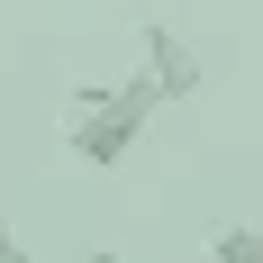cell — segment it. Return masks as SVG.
Returning a JSON list of instances; mask_svg holds the SVG:
<instances>
[{
    "instance_id": "6da1fadb",
    "label": "cell",
    "mask_w": 263,
    "mask_h": 263,
    "mask_svg": "<svg viewBox=\"0 0 263 263\" xmlns=\"http://www.w3.org/2000/svg\"><path fill=\"white\" fill-rule=\"evenodd\" d=\"M163 100L155 73H127V82H82L73 91V127H64V145H73V163H91V173H118V163L136 155V136H145V118Z\"/></svg>"
},
{
    "instance_id": "7a4b0ae2",
    "label": "cell",
    "mask_w": 263,
    "mask_h": 263,
    "mask_svg": "<svg viewBox=\"0 0 263 263\" xmlns=\"http://www.w3.org/2000/svg\"><path fill=\"white\" fill-rule=\"evenodd\" d=\"M145 73L163 82V100H191L200 91V54H191L182 27H145Z\"/></svg>"
},
{
    "instance_id": "3957f363",
    "label": "cell",
    "mask_w": 263,
    "mask_h": 263,
    "mask_svg": "<svg viewBox=\"0 0 263 263\" xmlns=\"http://www.w3.org/2000/svg\"><path fill=\"white\" fill-rule=\"evenodd\" d=\"M209 254H218V263H263V227H218Z\"/></svg>"
},
{
    "instance_id": "277c9868",
    "label": "cell",
    "mask_w": 263,
    "mask_h": 263,
    "mask_svg": "<svg viewBox=\"0 0 263 263\" xmlns=\"http://www.w3.org/2000/svg\"><path fill=\"white\" fill-rule=\"evenodd\" d=\"M0 263H27V245H18V236H9V227H0Z\"/></svg>"
}]
</instances>
